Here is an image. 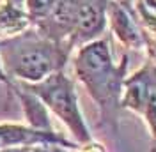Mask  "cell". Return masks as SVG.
<instances>
[{
    "instance_id": "1",
    "label": "cell",
    "mask_w": 156,
    "mask_h": 152,
    "mask_svg": "<svg viewBox=\"0 0 156 152\" xmlns=\"http://www.w3.org/2000/svg\"><path fill=\"white\" fill-rule=\"evenodd\" d=\"M128 53L121 62L114 60L110 41L99 37L78 48L73 58V69L78 81L85 87L87 94L98 106L99 127L107 134L119 133V120L122 112V92L128 78Z\"/></svg>"
},
{
    "instance_id": "2",
    "label": "cell",
    "mask_w": 156,
    "mask_h": 152,
    "mask_svg": "<svg viewBox=\"0 0 156 152\" xmlns=\"http://www.w3.org/2000/svg\"><path fill=\"white\" fill-rule=\"evenodd\" d=\"M73 48L43 36L30 27L11 39L0 41V62L11 81L37 83L64 71Z\"/></svg>"
},
{
    "instance_id": "3",
    "label": "cell",
    "mask_w": 156,
    "mask_h": 152,
    "mask_svg": "<svg viewBox=\"0 0 156 152\" xmlns=\"http://www.w3.org/2000/svg\"><path fill=\"white\" fill-rule=\"evenodd\" d=\"M110 2L112 0H58L53 14L34 29L75 50L101 37L108 23Z\"/></svg>"
},
{
    "instance_id": "4",
    "label": "cell",
    "mask_w": 156,
    "mask_h": 152,
    "mask_svg": "<svg viewBox=\"0 0 156 152\" xmlns=\"http://www.w3.org/2000/svg\"><path fill=\"white\" fill-rule=\"evenodd\" d=\"M21 85H25L34 95H37L43 101V105L48 108L50 113H53L68 127L73 136V142H76L80 147L92 142L90 129L78 105L75 81L66 74V71L53 73L37 83H21Z\"/></svg>"
},
{
    "instance_id": "5",
    "label": "cell",
    "mask_w": 156,
    "mask_h": 152,
    "mask_svg": "<svg viewBox=\"0 0 156 152\" xmlns=\"http://www.w3.org/2000/svg\"><path fill=\"white\" fill-rule=\"evenodd\" d=\"M121 106L146 120L153 140L151 152H156V64L153 60L126 78Z\"/></svg>"
},
{
    "instance_id": "6",
    "label": "cell",
    "mask_w": 156,
    "mask_h": 152,
    "mask_svg": "<svg viewBox=\"0 0 156 152\" xmlns=\"http://www.w3.org/2000/svg\"><path fill=\"white\" fill-rule=\"evenodd\" d=\"M43 143H55L66 149H80V145L73 140L66 138L62 133L55 129L44 131L32 127L29 124L20 122H0V150L21 149V147H36Z\"/></svg>"
},
{
    "instance_id": "7",
    "label": "cell",
    "mask_w": 156,
    "mask_h": 152,
    "mask_svg": "<svg viewBox=\"0 0 156 152\" xmlns=\"http://www.w3.org/2000/svg\"><path fill=\"white\" fill-rule=\"evenodd\" d=\"M108 23L117 41L128 50H142L144 48V34L136 18V12L129 5L128 0H112L108 5Z\"/></svg>"
},
{
    "instance_id": "8",
    "label": "cell",
    "mask_w": 156,
    "mask_h": 152,
    "mask_svg": "<svg viewBox=\"0 0 156 152\" xmlns=\"http://www.w3.org/2000/svg\"><path fill=\"white\" fill-rule=\"evenodd\" d=\"M9 90L18 99L29 126L37 127V129H44V131H51L53 129L51 120H50L48 108L43 105V101L39 99L37 95H34L27 87L21 85L20 81H11Z\"/></svg>"
},
{
    "instance_id": "9",
    "label": "cell",
    "mask_w": 156,
    "mask_h": 152,
    "mask_svg": "<svg viewBox=\"0 0 156 152\" xmlns=\"http://www.w3.org/2000/svg\"><path fill=\"white\" fill-rule=\"evenodd\" d=\"M32 27L30 18L23 5L2 2L0 4V41L11 39Z\"/></svg>"
},
{
    "instance_id": "10",
    "label": "cell",
    "mask_w": 156,
    "mask_h": 152,
    "mask_svg": "<svg viewBox=\"0 0 156 152\" xmlns=\"http://www.w3.org/2000/svg\"><path fill=\"white\" fill-rule=\"evenodd\" d=\"M135 12L144 34V48L156 64V0H136Z\"/></svg>"
},
{
    "instance_id": "11",
    "label": "cell",
    "mask_w": 156,
    "mask_h": 152,
    "mask_svg": "<svg viewBox=\"0 0 156 152\" xmlns=\"http://www.w3.org/2000/svg\"><path fill=\"white\" fill-rule=\"evenodd\" d=\"M57 4H58V0H25L23 7L27 11V14H29L32 27L43 25L53 14Z\"/></svg>"
},
{
    "instance_id": "12",
    "label": "cell",
    "mask_w": 156,
    "mask_h": 152,
    "mask_svg": "<svg viewBox=\"0 0 156 152\" xmlns=\"http://www.w3.org/2000/svg\"><path fill=\"white\" fill-rule=\"evenodd\" d=\"M32 152H69V149L62 145H55V143H43V145L32 147Z\"/></svg>"
},
{
    "instance_id": "13",
    "label": "cell",
    "mask_w": 156,
    "mask_h": 152,
    "mask_svg": "<svg viewBox=\"0 0 156 152\" xmlns=\"http://www.w3.org/2000/svg\"><path fill=\"white\" fill-rule=\"evenodd\" d=\"M80 150L82 152H105V149H103V145L101 143H98V142H92L87 143V145H82L80 147Z\"/></svg>"
},
{
    "instance_id": "14",
    "label": "cell",
    "mask_w": 156,
    "mask_h": 152,
    "mask_svg": "<svg viewBox=\"0 0 156 152\" xmlns=\"http://www.w3.org/2000/svg\"><path fill=\"white\" fill-rule=\"evenodd\" d=\"M0 83H4V85H11V80L9 76L5 74V71H4V66H2V62H0Z\"/></svg>"
},
{
    "instance_id": "15",
    "label": "cell",
    "mask_w": 156,
    "mask_h": 152,
    "mask_svg": "<svg viewBox=\"0 0 156 152\" xmlns=\"http://www.w3.org/2000/svg\"><path fill=\"white\" fill-rule=\"evenodd\" d=\"M0 152H32V147H21V149H9V150H0Z\"/></svg>"
},
{
    "instance_id": "16",
    "label": "cell",
    "mask_w": 156,
    "mask_h": 152,
    "mask_svg": "<svg viewBox=\"0 0 156 152\" xmlns=\"http://www.w3.org/2000/svg\"><path fill=\"white\" fill-rule=\"evenodd\" d=\"M5 2H11V4H18V5H23L25 0H5Z\"/></svg>"
}]
</instances>
